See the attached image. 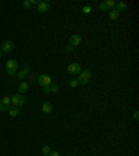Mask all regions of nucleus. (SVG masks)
Masks as SVG:
<instances>
[{"mask_svg": "<svg viewBox=\"0 0 139 156\" xmlns=\"http://www.w3.org/2000/svg\"><path fill=\"white\" fill-rule=\"evenodd\" d=\"M1 57H3V52L0 50V59H1Z\"/></svg>", "mask_w": 139, "mask_h": 156, "instance_id": "obj_30", "label": "nucleus"}, {"mask_svg": "<svg viewBox=\"0 0 139 156\" xmlns=\"http://www.w3.org/2000/svg\"><path fill=\"white\" fill-rule=\"evenodd\" d=\"M43 92H45V93H50V85H49V86H43Z\"/></svg>", "mask_w": 139, "mask_h": 156, "instance_id": "obj_25", "label": "nucleus"}, {"mask_svg": "<svg viewBox=\"0 0 139 156\" xmlns=\"http://www.w3.org/2000/svg\"><path fill=\"white\" fill-rule=\"evenodd\" d=\"M134 118H135V120H138V118H139V113H138V110H136V112L134 113Z\"/></svg>", "mask_w": 139, "mask_h": 156, "instance_id": "obj_28", "label": "nucleus"}, {"mask_svg": "<svg viewBox=\"0 0 139 156\" xmlns=\"http://www.w3.org/2000/svg\"><path fill=\"white\" fill-rule=\"evenodd\" d=\"M77 81H78V84H81V85H86L89 81H91V71H81L79 74H78V78H77Z\"/></svg>", "mask_w": 139, "mask_h": 156, "instance_id": "obj_2", "label": "nucleus"}, {"mask_svg": "<svg viewBox=\"0 0 139 156\" xmlns=\"http://www.w3.org/2000/svg\"><path fill=\"white\" fill-rule=\"evenodd\" d=\"M10 103H11V98L10 96H4L0 100V112H7L10 109Z\"/></svg>", "mask_w": 139, "mask_h": 156, "instance_id": "obj_7", "label": "nucleus"}, {"mask_svg": "<svg viewBox=\"0 0 139 156\" xmlns=\"http://www.w3.org/2000/svg\"><path fill=\"white\" fill-rule=\"evenodd\" d=\"M11 103H13L16 108H20V106H22V105L25 103V98H24V95H21V93H16V95L11 96Z\"/></svg>", "mask_w": 139, "mask_h": 156, "instance_id": "obj_4", "label": "nucleus"}, {"mask_svg": "<svg viewBox=\"0 0 139 156\" xmlns=\"http://www.w3.org/2000/svg\"><path fill=\"white\" fill-rule=\"evenodd\" d=\"M18 93H21V95H24V93H27L28 91H29V84L28 82H21L20 84V86H18Z\"/></svg>", "mask_w": 139, "mask_h": 156, "instance_id": "obj_11", "label": "nucleus"}, {"mask_svg": "<svg viewBox=\"0 0 139 156\" xmlns=\"http://www.w3.org/2000/svg\"><path fill=\"white\" fill-rule=\"evenodd\" d=\"M17 78H18L20 81H22V80H25V78H27V76H25V74L20 70V71H17Z\"/></svg>", "mask_w": 139, "mask_h": 156, "instance_id": "obj_19", "label": "nucleus"}, {"mask_svg": "<svg viewBox=\"0 0 139 156\" xmlns=\"http://www.w3.org/2000/svg\"><path fill=\"white\" fill-rule=\"evenodd\" d=\"M27 78H29V80H31V82H35V81L38 80V77H35V76H28Z\"/></svg>", "mask_w": 139, "mask_h": 156, "instance_id": "obj_26", "label": "nucleus"}, {"mask_svg": "<svg viewBox=\"0 0 139 156\" xmlns=\"http://www.w3.org/2000/svg\"><path fill=\"white\" fill-rule=\"evenodd\" d=\"M42 112L45 114H50L52 112H53V105L50 102H45L43 103V106H42Z\"/></svg>", "mask_w": 139, "mask_h": 156, "instance_id": "obj_10", "label": "nucleus"}, {"mask_svg": "<svg viewBox=\"0 0 139 156\" xmlns=\"http://www.w3.org/2000/svg\"><path fill=\"white\" fill-rule=\"evenodd\" d=\"M0 50L3 53H11L14 50V43L11 42V41H4V42L1 43V46H0Z\"/></svg>", "mask_w": 139, "mask_h": 156, "instance_id": "obj_5", "label": "nucleus"}, {"mask_svg": "<svg viewBox=\"0 0 139 156\" xmlns=\"http://www.w3.org/2000/svg\"><path fill=\"white\" fill-rule=\"evenodd\" d=\"M7 112H9V116H11V117H17V116L20 114V109L14 106V108H10Z\"/></svg>", "mask_w": 139, "mask_h": 156, "instance_id": "obj_13", "label": "nucleus"}, {"mask_svg": "<svg viewBox=\"0 0 139 156\" xmlns=\"http://www.w3.org/2000/svg\"><path fill=\"white\" fill-rule=\"evenodd\" d=\"M67 70L71 76H75V74H79L81 71H82V67H81L79 63H71V64L67 67Z\"/></svg>", "mask_w": 139, "mask_h": 156, "instance_id": "obj_6", "label": "nucleus"}, {"mask_svg": "<svg viewBox=\"0 0 139 156\" xmlns=\"http://www.w3.org/2000/svg\"><path fill=\"white\" fill-rule=\"evenodd\" d=\"M22 73H24V74H25V76H29V74H31V67H29V66H28V64H24V66H22Z\"/></svg>", "mask_w": 139, "mask_h": 156, "instance_id": "obj_15", "label": "nucleus"}, {"mask_svg": "<svg viewBox=\"0 0 139 156\" xmlns=\"http://www.w3.org/2000/svg\"><path fill=\"white\" fill-rule=\"evenodd\" d=\"M104 3H106L109 11L113 10V9H114V6H116V1H114V0H107V1H104Z\"/></svg>", "mask_w": 139, "mask_h": 156, "instance_id": "obj_17", "label": "nucleus"}, {"mask_svg": "<svg viewBox=\"0 0 139 156\" xmlns=\"http://www.w3.org/2000/svg\"><path fill=\"white\" fill-rule=\"evenodd\" d=\"M81 42H82V38H81L78 33H74V35H71L70 36V46H72V48H77V46H79Z\"/></svg>", "mask_w": 139, "mask_h": 156, "instance_id": "obj_8", "label": "nucleus"}, {"mask_svg": "<svg viewBox=\"0 0 139 156\" xmlns=\"http://www.w3.org/2000/svg\"><path fill=\"white\" fill-rule=\"evenodd\" d=\"M49 9H50V3L49 1H40L38 4V11L39 13H46V11H49Z\"/></svg>", "mask_w": 139, "mask_h": 156, "instance_id": "obj_9", "label": "nucleus"}, {"mask_svg": "<svg viewBox=\"0 0 139 156\" xmlns=\"http://www.w3.org/2000/svg\"><path fill=\"white\" fill-rule=\"evenodd\" d=\"M38 84L42 86H49V85H52L53 84V80H52V77L48 76V74H42V76H39L38 77Z\"/></svg>", "mask_w": 139, "mask_h": 156, "instance_id": "obj_3", "label": "nucleus"}, {"mask_svg": "<svg viewBox=\"0 0 139 156\" xmlns=\"http://www.w3.org/2000/svg\"><path fill=\"white\" fill-rule=\"evenodd\" d=\"M31 3H32V4H39V3H40V1H39V0H31Z\"/></svg>", "mask_w": 139, "mask_h": 156, "instance_id": "obj_29", "label": "nucleus"}, {"mask_svg": "<svg viewBox=\"0 0 139 156\" xmlns=\"http://www.w3.org/2000/svg\"><path fill=\"white\" fill-rule=\"evenodd\" d=\"M109 17H110V20H118L120 18V13L113 9V10L109 11Z\"/></svg>", "mask_w": 139, "mask_h": 156, "instance_id": "obj_14", "label": "nucleus"}, {"mask_svg": "<svg viewBox=\"0 0 139 156\" xmlns=\"http://www.w3.org/2000/svg\"><path fill=\"white\" fill-rule=\"evenodd\" d=\"M116 9L114 10L118 11V13H121V11H125L127 10V4L124 3V1H120V3H116V6H114Z\"/></svg>", "mask_w": 139, "mask_h": 156, "instance_id": "obj_12", "label": "nucleus"}, {"mask_svg": "<svg viewBox=\"0 0 139 156\" xmlns=\"http://www.w3.org/2000/svg\"><path fill=\"white\" fill-rule=\"evenodd\" d=\"M48 156H60L59 152H56V151H50V153H49Z\"/></svg>", "mask_w": 139, "mask_h": 156, "instance_id": "obj_24", "label": "nucleus"}, {"mask_svg": "<svg viewBox=\"0 0 139 156\" xmlns=\"http://www.w3.org/2000/svg\"><path fill=\"white\" fill-rule=\"evenodd\" d=\"M97 7H99V10H102V11H109V9H107V6H106V3H104V1H103V3H100Z\"/></svg>", "mask_w": 139, "mask_h": 156, "instance_id": "obj_21", "label": "nucleus"}, {"mask_svg": "<svg viewBox=\"0 0 139 156\" xmlns=\"http://www.w3.org/2000/svg\"><path fill=\"white\" fill-rule=\"evenodd\" d=\"M65 50H67V52H72V50H74V48H72V46H67V48H65Z\"/></svg>", "mask_w": 139, "mask_h": 156, "instance_id": "obj_27", "label": "nucleus"}, {"mask_svg": "<svg viewBox=\"0 0 139 156\" xmlns=\"http://www.w3.org/2000/svg\"><path fill=\"white\" fill-rule=\"evenodd\" d=\"M42 156H46V155H42Z\"/></svg>", "mask_w": 139, "mask_h": 156, "instance_id": "obj_31", "label": "nucleus"}, {"mask_svg": "<svg viewBox=\"0 0 139 156\" xmlns=\"http://www.w3.org/2000/svg\"><path fill=\"white\" fill-rule=\"evenodd\" d=\"M91 11H92V9L89 6H84V7H82V13H85V14H89Z\"/></svg>", "mask_w": 139, "mask_h": 156, "instance_id": "obj_23", "label": "nucleus"}, {"mask_svg": "<svg viewBox=\"0 0 139 156\" xmlns=\"http://www.w3.org/2000/svg\"><path fill=\"white\" fill-rule=\"evenodd\" d=\"M59 91H60V88L57 84H52L50 85V93H59Z\"/></svg>", "mask_w": 139, "mask_h": 156, "instance_id": "obj_16", "label": "nucleus"}, {"mask_svg": "<svg viewBox=\"0 0 139 156\" xmlns=\"http://www.w3.org/2000/svg\"><path fill=\"white\" fill-rule=\"evenodd\" d=\"M22 7H24V9H31V7H32L31 0H24V1H22Z\"/></svg>", "mask_w": 139, "mask_h": 156, "instance_id": "obj_18", "label": "nucleus"}, {"mask_svg": "<svg viewBox=\"0 0 139 156\" xmlns=\"http://www.w3.org/2000/svg\"><path fill=\"white\" fill-rule=\"evenodd\" d=\"M18 67H20V64L17 63L16 60H9V61L6 63V71L9 73V76L16 74L17 71H18Z\"/></svg>", "mask_w": 139, "mask_h": 156, "instance_id": "obj_1", "label": "nucleus"}, {"mask_svg": "<svg viewBox=\"0 0 139 156\" xmlns=\"http://www.w3.org/2000/svg\"><path fill=\"white\" fill-rule=\"evenodd\" d=\"M68 85L71 86V88H77V86L79 85V84H78V81H77V80H71V81H70Z\"/></svg>", "mask_w": 139, "mask_h": 156, "instance_id": "obj_22", "label": "nucleus"}, {"mask_svg": "<svg viewBox=\"0 0 139 156\" xmlns=\"http://www.w3.org/2000/svg\"><path fill=\"white\" fill-rule=\"evenodd\" d=\"M50 151H52V149H50V146H49V145H45V146H43V149H42L43 155H46V156L50 153Z\"/></svg>", "mask_w": 139, "mask_h": 156, "instance_id": "obj_20", "label": "nucleus"}]
</instances>
